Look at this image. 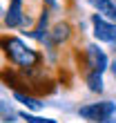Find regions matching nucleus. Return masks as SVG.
Masks as SVG:
<instances>
[{
  "label": "nucleus",
  "instance_id": "nucleus-3",
  "mask_svg": "<svg viewBox=\"0 0 116 123\" xmlns=\"http://www.w3.org/2000/svg\"><path fill=\"white\" fill-rule=\"evenodd\" d=\"M78 114H81L83 119H87V121L100 123V121H105V119H110V117H114V114H116V105L112 103V101L87 103V105H83L81 110H78Z\"/></svg>",
  "mask_w": 116,
  "mask_h": 123
},
{
  "label": "nucleus",
  "instance_id": "nucleus-2",
  "mask_svg": "<svg viewBox=\"0 0 116 123\" xmlns=\"http://www.w3.org/2000/svg\"><path fill=\"white\" fill-rule=\"evenodd\" d=\"M76 61H78V72H81L83 78L89 74H103L107 69V56L96 45H87L83 52H78Z\"/></svg>",
  "mask_w": 116,
  "mask_h": 123
},
{
  "label": "nucleus",
  "instance_id": "nucleus-9",
  "mask_svg": "<svg viewBox=\"0 0 116 123\" xmlns=\"http://www.w3.org/2000/svg\"><path fill=\"white\" fill-rule=\"evenodd\" d=\"M13 96H16L23 105H27L29 110H40V107H42V103H40V101L36 98V96H31V94H25V92H13Z\"/></svg>",
  "mask_w": 116,
  "mask_h": 123
},
{
  "label": "nucleus",
  "instance_id": "nucleus-15",
  "mask_svg": "<svg viewBox=\"0 0 116 123\" xmlns=\"http://www.w3.org/2000/svg\"><path fill=\"white\" fill-rule=\"evenodd\" d=\"M112 49L116 52V36H114V40H112Z\"/></svg>",
  "mask_w": 116,
  "mask_h": 123
},
{
  "label": "nucleus",
  "instance_id": "nucleus-5",
  "mask_svg": "<svg viewBox=\"0 0 116 123\" xmlns=\"http://www.w3.org/2000/svg\"><path fill=\"white\" fill-rule=\"evenodd\" d=\"M92 25H94V36H96V40L110 43V45H112V40L116 36V25L110 23V20H105L103 16H98V13L92 16Z\"/></svg>",
  "mask_w": 116,
  "mask_h": 123
},
{
  "label": "nucleus",
  "instance_id": "nucleus-12",
  "mask_svg": "<svg viewBox=\"0 0 116 123\" xmlns=\"http://www.w3.org/2000/svg\"><path fill=\"white\" fill-rule=\"evenodd\" d=\"M20 117L27 123H56L54 119H40V117H34V114H27V112H20Z\"/></svg>",
  "mask_w": 116,
  "mask_h": 123
},
{
  "label": "nucleus",
  "instance_id": "nucleus-7",
  "mask_svg": "<svg viewBox=\"0 0 116 123\" xmlns=\"http://www.w3.org/2000/svg\"><path fill=\"white\" fill-rule=\"evenodd\" d=\"M87 2L98 11V16H103V18L110 20V23L116 25V2L114 0H87Z\"/></svg>",
  "mask_w": 116,
  "mask_h": 123
},
{
  "label": "nucleus",
  "instance_id": "nucleus-10",
  "mask_svg": "<svg viewBox=\"0 0 116 123\" xmlns=\"http://www.w3.org/2000/svg\"><path fill=\"white\" fill-rule=\"evenodd\" d=\"M85 83H87V87H89L92 92H96V94L103 92V74H89V76H85Z\"/></svg>",
  "mask_w": 116,
  "mask_h": 123
},
{
  "label": "nucleus",
  "instance_id": "nucleus-14",
  "mask_svg": "<svg viewBox=\"0 0 116 123\" xmlns=\"http://www.w3.org/2000/svg\"><path fill=\"white\" fill-rule=\"evenodd\" d=\"M100 123H116V119H114V117H110V119H105V121H100Z\"/></svg>",
  "mask_w": 116,
  "mask_h": 123
},
{
  "label": "nucleus",
  "instance_id": "nucleus-1",
  "mask_svg": "<svg viewBox=\"0 0 116 123\" xmlns=\"http://www.w3.org/2000/svg\"><path fill=\"white\" fill-rule=\"evenodd\" d=\"M0 49L9 58L11 65H16L18 69H36L42 65V54L25 45L16 36H2L0 38Z\"/></svg>",
  "mask_w": 116,
  "mask_h": 123
},
{
  "label": "nucleus",
  "instance_id": "nucleus-8",
  "mask_svg": "<svg viewBox=\"0 0 116 123\" xmlns=\"http://www.w3.org/2000/svg\"><path fill=\"white\" fill-rule=\"evenodd\" d=\"M47 23H49V11H47V9H42V11H40V18H38V25H36V27H34V31H31V36H34V38L45 40Z\"/></svg>",
  "mask_w": 116,
  "mask_h": 123
},
{
  "label": "nucleus",
  "instance_id": "nucleus-13",
  "mask_svg": "<svg viewBox=\"0 0 116 123\" xmlns=\"http://www.w3.org/2000/svg\"><path fill=\"white\" fill-rule=\"evenodd\" d=\"M110 67H112V72H114V78H116V58L110 63Z\"/></svg>",
  "mask_w": 116,
  "mask_h": 123
},
{
  "label": "nucleus",
  "instance_id": "nucleus-11",
  "mask_svg": "<svg viewBox=\"0 0 116 123\" xmlns=\"http://www.w3.org/2000/svg\"><path fill=\"white\" fill-rule=\"evenodd\" d=\"M0 119L7 121V123H11L13 119H16V112L9 107V103H5V101H0Z\"/></svg>",
  "mask_w": 116,
  "mask_h": 123
},
{
  "label": "nucleus",
  "instance_id": "nucleus-4",
  "mask_svg": "<svg viewBox=\"0 0 116 123\" xmlns=\"http://www.w3.org/2000/svg\"><path fill=\"white\" fill-rule=\"evenodd\" d=\"M49 43H52L54 47H60V45H67V43L74 38V25L69 23V20H60V23H56L52 27V31L47 34Z\"/></svg>",
  "mask_w": 116,
  "mask_h": 123
},
{
  "label": "nucleus",
  "instance_id": "nucleus-6",
  "mask_svg": "<svg viewBox=\"0 0 116 123\" xmlns=\"http://www.w3.org/2000/svg\"><path fill=\"white\" fill-rule=\"evenodd\" d=\"M25 23V11H23V0H11L9 9L5 13V25L7 27H20Z\"/></svg>",
  "mask_w": 116,
  "mask_h": 123
}]
</instances>
